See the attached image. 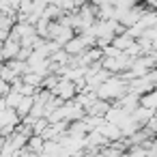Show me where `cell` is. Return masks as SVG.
Masks as SVG:
<instances>
[{"label": "cell", "instance_id": "cell-1", "mask_svg": "<svg viewBox=\"0 0 157 157\" xmlns=\"http://www.w3.org/2000/svg\"><path fill=\"white\" fill-rule=\"evenodd\" d=\"M52 93H54L56 97H60L63 101H69V99H75V95H78V86H75L73 80L60 75L58 82H56V86L52 88Z\"/></svg>", "mask_w": 157, "mask_h": 157}, {"label": "cell", "instance_id": "cell-2", "mask_svg": "<svg viewBox=\"0 0 157 157\" xmlns=\"http://www.w3.org/2000/svg\"><path fill=\"white\" fill-rule=\"evenodd\" d=\"M33 105H35V95H24V97H22V101L17 103L15 112L20 114V118H26V116L30 114Z\"/></svg>", "mask_w": 157, "mask_h": 157}, {"label": "cell", "instance_id": "cell-3", "mask_svg": "<svg viewBox=\"0 0 157 157\" xmlns=\"http://www.w3.org/2000/svg\"><path fill=\"white\" fill-rule=\"evenodd\" d=\"M133 41H136V37H131V35L125 30V33H121V35H116V37L112 39V45H114V48H118L121 52H125Z\"/></svg>", "mask_w": 157, "mask_h": 157}, {"label": "cell", "instance_id": "cell-4", "mask_svg": "<svg viewBox=\"0 0 157 157\" xmlns=\"http://www.w3.org/2000/svg\"><path fill=\"white\" fill-rule=\"evenodd\" d=\"M9 35H11V30H7V28H0V41H5Z\"/></svg>", "mask_w": 157, "mask_h": 157}, {"label": "cell", "instance_id": "cell-5", "mask_svg": "<svg viewBox=\"0 0 157 157\" xmlns=\"http://www.w3.org/2000/svg\"><path fill=\"white\" fill-rule=\"evenodd\" d=\"M0 13H2V9H0Z\"/></svg>", "mask_w": 157, "mask_h": 157}]
</instances>
